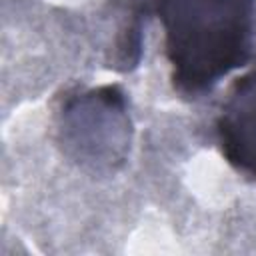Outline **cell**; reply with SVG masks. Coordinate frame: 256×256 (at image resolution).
<instances>
[{
	"label": "cell",
	"instance_id": "1",
	"mask_svg": "<svg viewBox=\"0 0 256 256\" xmlns=\"http://www.w3.org/2000/svg\"><path fill=\"white\" fill-rule=\"evenodd\" d=\"M154 10L170 80L182 96L212 90L252 56L256 0H154Z\"/></svg>",
	"mask_w": 256,
	"mask_h": 256
},
{
	"label": "cell",
	"instance_id": "2",
	"mask_svg": "<svg viewBox=\"0 0 256 256\" xmlns=\"http://www.w3.org/2000/svg\"><path fill=\"white\" fill-rule=\"evenodd\" d=\"M216 140L226 162L256 182V70L228 88L216 116Z\"/></svg>",
	"mask_w": 256,
	"mask_h": 256
}]
</instances>
